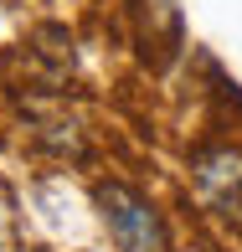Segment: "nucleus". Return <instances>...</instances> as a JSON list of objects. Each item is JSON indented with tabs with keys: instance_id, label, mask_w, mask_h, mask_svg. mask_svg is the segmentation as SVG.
I'll use <instances>...</instances> for the list:
<instances>
[{
	"instance_id": "obj_1",
	"label": "nucleus",
	"mask_w": 242,
	"mask_h": 252,
	"mask_svg": "<svg viewBox=\"0 0 242 252\" xmlns=\"http://www.w3.org/2000/svg\"><path fill=\"white\" fill-rule=\"evenodd\" d=\"M98 216L108 226L119 252H170L165 216L155 211V201L144 190L124 186V180H103L98 186Z\"/></svg>"
},
{
	"instance_id": "obj_2",
	"label": "nucleus",
	"mask_w": 242,
	"mask_h": 252,
	"mask_svg": "<svg viewBox=\"0 0 242 252\" xmlns=\"http://www.w3.org/2000/svg\"><path fill=\"white\" fill-rule=\"evenodd\" d=\"M191 175H196V190L227 216H242V155L232 144H206V150L191 155Z\"/></svg>"
}]
</instances>
